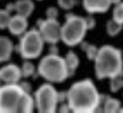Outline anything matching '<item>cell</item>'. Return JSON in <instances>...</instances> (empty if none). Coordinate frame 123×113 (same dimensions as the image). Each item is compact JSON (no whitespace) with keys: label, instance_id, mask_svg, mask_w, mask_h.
Segmentation results:
<instances>
[{"label":"cell","instance_id":"277c9868","mask_svg":"<svg viewBox=\"0 0 123 113\" xmlns=\"http://www.w3.org/2000/svg\"><path fill=\"white\" fill-rule=\"evenodd\" d=\"M87 31L85 17L68 13L65 15V22L61 25V41L69 48L79 46Z\"/></svg>","mask_w":123,"mask_h":113},{"label":"cell","instance_id":"44dd1931","mask_svg":"<svg viewBox=\"0 0 123 113\" xmlns=\"http://www.w3.org/2000/svg\"><path fill=\"white\" fill-rule=\"evenodd\" d=\"M11 13L7 12L5 8L0 10V30H5L7 29V25L11 20Z\"/></svg>","mask_w":123,"mask_h":113},{"label":"cell","instance_id":"ba28073f","mask_svg":"<svg viewBox=\"0 0 123 113\" xmlns=\"http://www.w3.org/2000/svg\"><path fill=\"white\" fill-rule=\"evenodd\" d=\"M37 24L45 43L57 44L61 40V24L57 19H40Z\"/></svg>","mask_w":123,"mask_h":113},{"label":"cell","instance_id":"5b68a950","mask_svg":"<svg viewBox=\"0 0 123 113\" xmlns=\"http://www.w3.org/2000/svg\"><path fill=\"white\" fill-rule=\"evenodd\" d=\"M44 43L45 41L43 40L39 30L31 29L20 36L16 50L23 59L33 60L41 56L44 49Z\"/></svg>","mask_w":123,"mask_h":113},{"label":"cell","instance_id":"f1b7e54d","mask_svg":"<svg viewBox=\"0 0 123 113\" xmlns=\"http://www.w3.org/2000/svg\"><path fill=\"white\" fill-rule=\"evenodd\" d=\"M5 10L7 11V12L12 13L15 11V3H12V2H10V3L6 4V7H5Z\"/></svg>","mask_w":123,"mask_h":113},{"label":"cell","instance_id":"9a60e30c","mask_svg":"<svg viewBox=\"0 0 123 113\" xmlns=\"http://www.w3.org/2000/svg\"><path fill=\"white\" fill-rule=\"evenodd\" d=\"M121 101L115 97L105 96L104 101L102 104V111L105 113H116L119 112L121 108Z\"/></svg>","mask_w":123,"mask_h":113},{"label":"cell","instance_id":"d6a6232c","mask_svg":"<svg viewBox=\"0 0 123 113\" xmlns=\"http://www.w3.org/2000/svg\"><path fill=\"white\" fill-rule=\"evenodd\" d=\"M119 112H121V113H123V107H121V108H120V110H119Z\"/></svg>","mask_w":123,"mask_h":113},{"label":"cell","instance_id":"ac0fdd59","mask_svg":"<svg viewBox=\"0 0 123 113\" xmlns=\"http://www.w3.org/2000/svg\"><path fill=\"white\" fill-rule=\"evenodd\" d=\"M20 69H21V73H22V77H24V78H29L31 76H33L35 74V72L37 71L34 64L31 63V60H26V59H24V61H23V64H22V66L20 67Z\"/></svg>","mask_w":123,"mask_h":113},{"label":"cell","instance_id":"7a4b0ae2","mask_svg":"<svg viewBox=\"0 0 123 113\" xmlns=\"http://www.w3.org/2000/svg\"><path fill=\"white\" fill-rule=\"evenodd\" d=\"M94 63L97 79H111L116 76H123V53L118 48L111 44L100 47Z\"/></svg>","mask_w":123,"mask_h":113},{"label":"cell","instance_id":"30bf717a","mask_svg":"<svg viewBox=\"0 0 123 113\" xmlns=\"http://www.w3.org/2000/svg\"><path fill=\"white\" fill-rule=\"evenodd\" d=\"M111 4V0H82L83 8L91 15L106 13Z\"/></svg>","mask_w":123,"mask_h":113},{"label":"cell","instance_id":"83f0119b","mask_svg":"<svg viewBox=\"0 0 123 113\" xmlns=\"http://www.w3.org/2000/svg\"><path fill=\"white\" fill-rule=\"evenodd\" d=\"M19 85H20V87L25 92L32 93V85H31L29 81H21V83H19Z\"/></svg>","mask_w":123,"mask_h":113},{"label":"cell","instance_id":"6da1fadb","mask_svg":"<svg viewBox=\"0 0 123 113\" xmlns=\"http://www.w3.org/2000/svg\"><path fill=\"white\" fill-rule=\"evenodd\" d=\"M105 95L100 94L96 85L89 78L78 80L68 90V104L72 112L92 113L99 111Z\"/></svg>","mask_w":123,"mask_h":113},{"label":"cell","instance_id":"8992f818","mask_svg":"<svg viewBox=\"0 0 123 113\" xmlns=\"http://www.w3.org/2000/svg\"><path fill=\"white\" fill-rule=\"evenodd\" d=\"M35 108L40 113H55L58 109V91L51 83H44L34 93Z\"/></svg>","mask_w":123,"mask_h":113},{"label":"cell","instance_id":"603a6c76","mask_svg":"<svg viewBox=\"0 0 123 113\" xmlns=\"http://www.w3.org/2000/svg\"><path fill=\"white\" fill-rule=\"evenodd\" d=\"M58 7L64 11H69L76 5V0H57Z\"/></svg>","mask_w":123,"mask_h":113},{"label":"cell","instance_id":"836d02e7","mask_svg":"<svg viewBox=\"0 0 123 113\" xmlns=\"http://www.w3.org/2000/svg\"><path fill=\"white\" fill-rule=\"evenodd\" d=\"M1 83H2V81H1V79H0V87H1Z\"/></svg>","mask_w":123,"mask_h":113},{"label":"cell","instance_id":"d6986e66","mask_svg":"<svg viewBox=\"0 0 123 113\" xmlns=\"http://www.w3.org/2000/svg\"><path fill=\"white\" fill-rule=\"evenodd\" d=\"M123 88V76H116L111 78L110 81V89L113 93L118 92Z\"/></svg>","mask_w":123,"mask_h":113},{"label":"cell","instance_id":"e575fe53","mask_svg":"<svg viewBox=\"0 0 123 113\" xmlns=\"http://www.w3.org/2000/svg\"><path fill=\"white\" fill-rule=\"evenodd\" d=\"M37 1H41V0H37Z\"/></svg>","mask_w":123,"mask_h":113},{"label":"cell","instance_id":"cb8c5ba5","mask_svg":"<svg viewBox=\"0 0 123 113\" xmlns=\"http://www.w3.org/2000/svg\"><path fill=\"white\" fill-rule=\"evenodd\" d=\"M46 18L49 19H57L59 16V11L56 7H49L46 8Z\"/></svg>","mask_w":123,"mask_h":113},{"label":"cell","instance_id":"e0dca14e","mask_svg":"<svg viewBox=\"0 0 123 113\" xmlns=\"http://www.w3.org/2000/svg\"><path fill=\"white\" fill-rule=\"evenodd\" d=\"M123 29V24L119 23V22L115 21L113 18L110 19L106 23V33L111 37H115V36L119 35Z\"/></svg>","mask_w":123,"mask_h":113},{"label":"cell","instance_id":"52a82bcc","mask_svg":"<svg viewBox=\"0 0 123 113\" xmlns=\"http://www.w3.org/2000/svg\"><path fill=\"white\" fill-rule=\"evenodd\" d=\"M24 92L19 84H4L0 87V113L18 112L19 103Z\"/></svg>","mask_w":123,"mask_h":113},{"label":"cell","instance_id":"4316f807","mask_svg":"<svg viewBox=\"0 0 123 113\" xmlns=\"http://www.w3.org/2000/svg\"><path fill=\"white\" fill-rule=\"evenodd\" d=\"M58 100L59 103H66L68 101V91H60L58 92Z\"/></svg>","mask_w":123,"mask_h":113},{"label":"cell","instance_id":"7402d4cb","mask_svg":"<svg viewBox=\"0 0 123 113\" xmlns=\"http://www.w3.org/2000/svg\"><path fill=\"white\" fill-rule=\"evenodd\" d=\"M98 51H99V48L95 44H88V47L86 48L85 50V54H86V57H87L88 60H95L96 56L98 54Z\"/></svg>","mask_w":123,"mask_h":113},{"label":"cell","instance_id":"8fae6325","mask_svg":"<svg viewBox=\"0 0 123 113\" xmlns=\"http://www.w3.org/2000/svg\"><path fill=\"white\" fill-rule=\"evenodd\" d=\"M29 29V21L27 18L21 15H14L11 17V20L7 25V30L10 31V33L14 36H18L20 37Z\"/></svg>","mask_w":123,"mask_h":113},{"label":"cell","instance_id":"ffe728a7","mask_svg":"<svg viewBox=\"0 0 123 113\" xmlns=\"http://www.w3.org/2000/svg\"><path fill=\"white\" fill-rule=\"evenodd\" d=\"M113 19L123 24V1L118 4H115V7L113 10Z\"/></svg>","mask_w":123,"mask_h":113},{"label":"cell","instance_id":"484cf974","mask_svg":"<svg viewBox=\"0 0 123 113\" xmlns=\"http://www.w3.org/2000/svg\"><path fill=\"white\" fill-rule=\"evenodd\" d=\"M57 111L60 112V113H68V112H72L71 111V108H69V106H68V101H66V103H61L60 104V107H58Z\"/></svg>","mask_w":123,"mask_h":113},{"label":"cell","instance_id":"d4e9b609","mask_svg":"<svg viewBox=\"0 0 123 113\" xmlns=\"http://www.w3.org/2000/svg\"><path fill=\"white\" fill-rule=\"evenodd\" d=\"M85 20H86V25H87V29L89 30H93L95 27H96V19L93 17V15H89L87 17H85Z\"/></svg>","mask_w":123,"mask_h":113},{"label":"cell","instance_id":"f546056e","mask_svg":"<svg viewBox=\"0 0 123 113\" xmlns=\"http://www.w3.org/2000/svg\"><path fill=\"white\" fill-rule=\"evenodd\" d=\"M51 48H49V53L51 54H59V50L56 47V44H51Z\"/></svg>","mask_w":123,"mask_h":113},{"label":"cell","instance_id":"4dcf8cb0","mask_svg":"<svg viewBox=\"0 0 123 113\" xmlns=\"http://www.w3.org/2000/svg\"><path fill=\"white\" fill-rule=\"evenodd\" d=\"M88 42H86V41H84V40H83L82 42H81V43H80V47H81V50H82L83 51V52H85V50H86V48H87L88 47Z\"/></svg>","mask_w":123,"mask_h":113},{"label":"cell","instance_id":"1f68e13d","mask_svg":"<svg viewBox=\"0 0 123 113\" xmlns=\"http://www.w3.org/2000/svg\"><path fill=\"white\" fill-rule=\"evenodd\" d=\"M123 0H111V3H113L114 5L115 4H118V3H120V2H122Z\"/></svg>","mask_w":123,"mask_h":113},{"label":"cell","instance_id":"3957f363","mask_svg":"<svg viewBox=\"0 0 123 113\" xmlns=\"http://www.w3.org/2000/svg\"><path fill=\"white\" fill-rule=\"evenodd\" d=\"M40 77L51 84H61L71 77L65 59L59 54H47L41 58L37 67Z\"/></svg>","mask_w":123,"mask_h":113},{"label":"cell","instance_id":"2e32d148","mask_svg":"<svg viewBox=\"0 0 123 113\" xmlns=\"http://www.w3.org/2000/svg\"><path fill=\"white\" fill-rule=\"evenodd\" d=\"M64 59H65V63H66V66L68 68V71H69V74L71 76L74 75V73L76 72V70L78 69L80 64V59L78 57V55L74 51L69 50L68 53L64 56Z\"/></svg>","mask_w":123,"mask_h":113},{"label":"cell","instance_id":"9c48e42d","mask_svg":"<svg viewBox=\"0 0 123 113\" xmlns=\"http://www.w3.org/2000/svg\"><path fill=\"white\" fill-rule=\"evenodd\" d=\"M21 78V69L17 64H7L0 68V79L3 84H19Z\"/></svg>","mask_w":123,"mask_h":113},{"label":"cell","instance_id":"5bb4252c","mask_svg":"<svg viewBox=\"0 0 123 113\" xmlns=\"http://www.w3.org/2000/svg\"><path fill=\"white\" fill-rule=\"evenodd\" d=\"M35 109V99L32 93L24 92L21 97V100L19 103L18 112L20 113H31Z\"/></svg>","mask_w":123,"mask_h":113},{"label":"cell","instance_id":"7c38bea8","mask_svg":"<svg viewBox=\"0 0 123 113\" xmlns=\"http://www.w3.org/2000/svg\"><path fill=\"white\" fill-rule=\"evenodd\" d=\"M15 50L13 41L6 36H0V64L9 61Z\"/></svg>","mask_w":123,"mask_h":113},{"label":"cell","instance_id":"4fadbf2b","mask_svg":"<svg viewBox=\"0 0 123 113\" xmlns=\"http://www.w3.org/2000/svg\"><path fill=\"white\" fill-rule=\"evenodd\" d=\"M34 10L35 3L33 2V0H17L15 2V12L18 15L29 18L34 12Z\"/></svg>","mask_w":123,"mask_h":113}]
</instances>
